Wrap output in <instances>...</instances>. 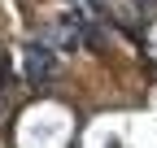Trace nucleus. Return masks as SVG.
Masks as SVG:
<instances>
[{
  "mask_svg": "<svg viewBox=\"0 0 157 148\" xmlns=\"http://www.w3.org/2000/svg\"><path fill=\"white\" fill-rule=\"evenodd\" d=\"M26 79L31 83H52L57 79V57L48 44H31L26 48Z\"/></svg>",
  "mask_w": 157,
  "mask_h": 148,
  "instance_id": "1",
  "label": "nucleus"
}]
</instances>
